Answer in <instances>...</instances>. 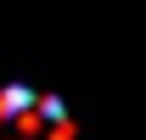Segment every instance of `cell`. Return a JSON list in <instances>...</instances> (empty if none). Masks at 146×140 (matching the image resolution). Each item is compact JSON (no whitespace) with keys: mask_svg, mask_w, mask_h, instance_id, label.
<instances>
[{"mask_svg":"<svg viewBox=\"0 0 146 140\" xmlns=\"http://www.w3.org/2000/svg\"><path fill=\"white\" fill-rule=\"evenodd\" d=\"M0 140H73V123L62 112V101L6 84L0 90Z\"/></svg>","mask_w":146,"mask_h":140,"instance_id":"cell-1","label":"cell"}]
</instances>
